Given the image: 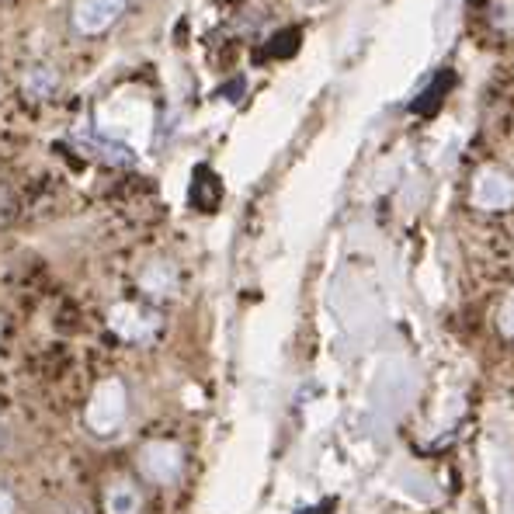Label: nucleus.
<instances>
[{"instance_id":"f257e3e1","label":"nucleus","mask_w":514,"mask_h":514,"mask_svg":"<svg viewBox=\"0 0 514 514\" xmlns=\"http://www.w3.org/2000/svg\"><path fill=\"white\" fill-rule=\"evenodd\" d=\"M126 386L122 379H105L98 389L91 393V403L84 410V421L94 435H115L126 421Z\"/></svg>"},{"instance_id":"f03ea898","label":"nucleus","mask_w":514,"mask_h":514,"mask_svg":"<svg viewBox=\"0 0 514 514\" xmlns=\"http://www.w3.org/2000/svg\"><path fill=\"white\" fill-rule=\"evenodd\" d=\"M469 198L483 212H508L514 209V174L497 164H483L469 178Z\"/></svg>"},{"instance_id":"7ed1b4c3","label":"nucleus","mask_w":514,"mask_h":514,"mask_svg":"<svg viewBox=\"0 0 514 514\" xmlns=\"http://www.w3.org/2000/svg\"><path fill=\"white\" fill-rule=\"evenodd\" d=\"M129 11V0H73L70 4V28L84 39L112 32Z\"/></svg>"},{"instance_id":"20e7f679","label":"nucleus","mask_w":514,"mask_h":514,"mask_svg":"<svg viewBox=\"0 0 514 514\" xmlns=\"http://www.w3.org/2000/svg\"><path fill=\"white\" fill-rule=\"evenodd\" d=\"M139 473L146 476L150 483H160V487H167V483H174L181 476V449L174 442H146L143 449H139Z\"/></svg>"},{"instance_id":"39448f33","label":"nucleus","mask_w":514,"mask_h":514,"mask_svg":"<svg viewBox=\"0 0 514 514\" xmlns=\"http://www.w3.org/2000/svg\"><path fill=\"white\" fill-rule=\"evenodd\" d=\"M108 323H112L115 334L126 337V341H132V344L153 341V334L160 330V317H157V313L143 310V306H132V303L115 306L112 317H108Z\"/></svg>"},{"instance_id":"423d86ee","label":"nucleus","mask_w":514,"mask_h":514,"mask_svg":"<svg viewBox=\"0 0 514 514\" xmlns=\"http://www.w3.org/2000/svg\"><path fill=\"white\" fill-rule=\"evenodd\" d=\"M56 91H60V70H56V66H49V63L28 66L25 77H21V94H25V101H32V105L49 101Z\"/></svg>"},{"instance_id":"0eeeda50","label":"nucleus","mask_w":514,"mask_h":514,"mask_svg":"<svg viewBox=\"0 0 514 514\" xmlns=\"http://www.w3.org/2000/svg\"><path fill=\"white\" fill-rule=\"evenodd\" d=\"M139 289L146 292L150 299H167L178 292V271H174L171 261H153L143 268L139 275Z\"/></svg>"},{"instance_id":"6e6552de","label":"nucleus","mask_w":514,"mask_h":514,"mask_svg":"<svg viewBox=\"0 0 514 514\" xmlns=\"http://www.w3.org/2000/svg\"><path fill=\"white\" fill-rule=\"evenodd\" d=\"M80 146H84L91 157L105 160V164H112V167H129L132 164V153L108 136H94V132H87V136H80Z\"/></svg>"},{"instance_id":"1a4fd4ad","label":"nucleus","mask_w":514,"mask_h":514,"mask_svg":"<svg viewBox=\"0 0 514 514\" xmlns=\"http://www.w3.org/2000/svg\"><path fill=\"white\" fill-rule=\"evenodd\" d=\"M143 508V497H139V487L129 480H115L112 487L105 490V511L108 514H139Z\"/></svg>"},{"instance_id":"9d476101","label":"nucleus","mask_w":514,"mask_h":514,"mask_svg":"<svg viewBox=\"0 0 514 514\" xmlns=\"http://www.w3.org/2000/svg\"><path fill=\"white\" fill-rule=\"evenodd\" d=\"M487 25L501 39H514V0H487Z\"/></svg>"},{"instance_id":"9b49d317","label":"nucleus","mask_w":514,"mask_h":514,"mask_svg":"<svg viewBox=\"0 0 514 514\" xmlns=\"http://www.w3.org/2000/svg\"><path fill=\"white\" fill-rule=\"evenodd\" d=\"M501 327L508 330V334H514V296L504 303V310H501Z\"/></svg>"},{"instance_id":"f8f14e48","label":"nucleus","mask_w":514,"mask_h":514,"mask_svg":"<svg viewBox=\"0 0 514 514\" xmlns=\"http://www.w3.org/2000/svg\"><path fill=\"white\" fill-rule=\"evenodd\" d=\"M0 514H14V497L4 483H0Z\"/></svg>"},{"instance_id":"ddd939ff","label":"nucleus","mask_w":514,"mask_h":514,"mask_svg":"<svg viewBox=\"0 0 514 514\" xmlns=\"http://www.w3.org/2000/svg\"><path fill=\"white\" fill-rule=\"evenodd\" d=\"M7 216H11V205H7V192H0V226H4Z\"/></svg>"},{"instance_id":"4468645a","label":"nucleus","mask_w":514,"mask_h":514,"mask_svg":"<svg viewBox=\"0 0 514 514\" xmlns=\"http://www.w3.org/2000/svg\"><path fill=\"white\" fill-rule=\"evenodd\" d=\"M66 514H87V508H84V511H80V508H73V511H66Z\"/></svg>"},{"instance_id":"2eb2a0df","label":"nucleus","mask_w":514,"mask_h":514,"mask_svg":"<svg viewBox=\"0 0 514 514\" xmlns=\"http://www.w3.org/2000/svg\"><path fill=\"white\" fill-rule=\"evenodd\" d=\"M0 442H4V424H0Z\"/></svg>"},{"instance_id":"dca6fc26","label":"nucleus","mask_w":514,"mask_h":514,"mask_svg":"<svg viewBox=\"0 0 514 514\" xmlns=\"http://www.w3.org/2000/svg\"><path fill=\"white\" fill-rule=\"evenodd\" d=\"M0 334H4V320H0Z\"/></svg>"}]
</instances>
